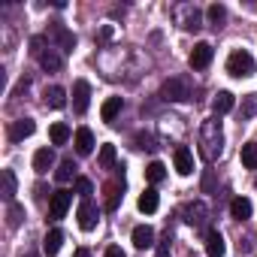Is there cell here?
I'll use <instances>...</instances> for the list:
<instances>
[{
    "mask_svg": "<svg viewBox=\"0 0 257 257\" xmlns=\"http://www.w3.org/2000/svg\"><path fill=\"white\" fill-rule=\"evenodd\" d=\"M221 152H224V131H221V121L215 115V118H206L200 127V155H203V161L212 164L221 158Z\"/></svg>",
    "mask_w": 257,
    "mask_h": 257,
    "instance_id": "1",
    "label": "cell"
},
{
    "mask_svg": "<svg viewBox=\"0 0 257 257\" xmlns=\"http://www.w3.org/2000/svg\"><path fill=\"white\" fill-rule=\"evenodd\" d=\"M161 97H164L167 103H185V100H191V82H188V76H173V79H167V82L161 85Z\"/></svg>",
    "mask_w": 257,
    "mask_h": 257,
    "instance_id": "2",
    "label": "cell"
},
{
    "mask_svg": "<svg viewBox=\"0 0 257 257\" xmlns=\"http://www.w3.org/2000/svg\"><path fill=\"white\" fill-rule=\"evenodd\" d=\"M254 58L245 52V49H236V52H230V58H227V73L230 76H236V79H245V76H254Z\"/></svg>",
    "mask_w": 257,
    "mask_h": 257,
    "instance_id": "3",
    "label": "cell"
},
{
    "mask_svg": "<svg viewBox=\"0 0 257 257\" xmlns=\"http://www.w3.org/2000/svg\"><path fill=\"white\" fill-rule=\"evenodd\" d=\"M173 19H176V25L185 28V31H200V28H203V13H200L194 4H179V7L173 10Z\"/></svg>",
    "mask_w": 257,
    "mask_h": 257,
    "instance_id": "4",
    "label": "cell"
},
{
    "mask_svg": "<svg viewBox=\"0 0 257 257\" xmlns=\"http://www.w3.org/2000/svg\"><path fill=\"white\" fill-rule=\"evenodd\" d=\"M76 221H79V227H82L85 233H91V230L97 227V221H100V209H97L91 200H82L79 209H76Z\"/></svg>",
    "mask_w": 257,
    "mask_h": 257,
    "instance_id": "5",
    "label": "cell"
},
{
    "mask_svg": "<svg viewBox=\"0 0 257 257\" xmlns=\"http://www.w3.org/2000/svg\"><path fill=\"white\" fill-rule=\"evenodd\" d=\"M70 203H73V191H64V188L55 191L52 200H49V218H52V221H61V218L67 215Z\"/></svg>",
    "mask_w": 257,
    "mask_h": 257,
    "instance_id": "6",
    "label": "cell"
},
{
    "mask_svg": "<svg viewBox=\"0 0 257 257\" xmlns=\"http://www.w3.org/2000/svg\"><path fill=\"white\" fill-rule=\"evenodd\" d=\"M212 55H215V49H212L209 43H197V46L191 49V58H188V64H191L194 70H206V67L212 64Z\"/></svg>",
    "mask_w": 257,
    "mask_h": 257,
    "instance_id": "7",
    "label": "cell"
},
{
    "mask_svg": "<svg viewBox=\"0 0 257 257\" xmlns=\"http://www.w3.org/2000/svg\"><path fill=\"white\" fill-rule=\"evenodd\" d=\"M88 103H91V85H88L85 79H79V82L73 85V109H76L79 115H85V112H88Z\"/></svg>",
    "mask_w": 257,
    "mask_h": 257,
    "instance_id": "8",
    "label": "cell"
},
{
    "mask_svg": "<svg viewBox=\"0 0 257 257\" xmlns=\"http://www.w3.org/2000/svg\"><path fill=\"white\" fill-rule=\"evenodd\" d=\"M49 40H55V43L61 46V52H67V55L76 49V37H73L64 25H52V28H49Z\"/></svg>",
    "mask_w": 257,
    "mask_h": 257,
    "instance_id": "9",
    "label": "cell"
},
{
    "mask_svg": "<svg viewBox=\"0 0 257 257\" xmlns=\"http://www.w3.org/2000/svg\"><path fill=\"white\" fill-rule=\"evenodd\" d=\"M173 164H176V173H179V176H191V173H194V155H191V149L179 146V149L173 152Z\"/></svg>",
    "mask_w": 257,
    "mask_h": 257,
    "instance_id": "10",
    "label": "cell"
},
{
    "mask_svg": "<svg viewBox=\"0 0 257 257\" xmlns=\"http://www.w3.org/2000/svg\"><path fill=\"white\" fill-rule=\"evenodd\" d=\"M34 131H37L34 118H19V121H13V127H10V140H13V143H22V140L34 137Z\"/></svg>",
    "mask_w": 257,
    "mask_h": 257,
    "instance_id": "11",
    "label": "cell"
},
{
    "mask_svg": "<svg viewBox=\"0 0 257 257\" xmlns=\"http://www.w3.org/2000/svg\"><path fill=\"white\" fill-rule=\"evenodd\" d=\"M185 221L188 224H194V227H206V221H209V209H206V203H191L188 209H185Z\"/></svg>",
    "mask_w": 257,
    "mask_h": 257,
    "instance_id": "12",
    "label": "cell"
},
{
    "mask_svg": "<svg viewBox=\"0 0 257 257\" xmlns=\"http://www.w3.org/2000/svg\"><path fill=\"white\" fill-rule=\"evenodd\" d=\"M206 254L209 257H224L227 254V242L218 230H206Z\"/></svg>",
    "mask_w": 257,
    "mask_h": 257,
    "instance_id": "13",
    "label": "cell"
},
{
    "mask_svg": "<svg viewBox=\"0 0 257 257\" xmlns=\"http://www.w3.org/2000/svg\"><path fill=\"white\" fill-rule=\"evenodd\" d=\"M121 194H124V179H115V182L106 185V212H115L118 209Z\"/></svg>",
    "mask_w": 257,
    "mask_h": 257,
    "instance_id": "14",
    "label": "cell"
},
{
    "mask_svg": "<svg viewBox=\"0 0 257 257\" xmlns=\"http://www.w3.org/2000/svg\"><path fill=\"white\" fill-rule=\"evenodd\" d=\"M251 212H254V206H251L248 197H233V200H230V215H233L236 221H248Z\"/></svg>",
    "mask_w": 257,
    "mask_h": 257,
    "instance_id": "15",
    "label": "cell"
},
{
    "mask_svg": "<svg viewBox=\"0 0 257 257\" xmlns=\"http://www.w3.org/2000/svg\"><path fill=\"white\" fill-rule=\"evenodd\" d=\"M134 245L140 248V251H146V248H152L155 245V230L149 227V224H140V227H134Z\"/></svg>",
    "mask_w": 257,
    "mask_h": 257,
    "instance_id": "16",
    "label": "cell"
},
{
    "mask_svg": "<svg viewBox=\"0 0 257 257\" xmlns=\"http://www.w3.org/2000/svg\"><path fill=\"white\" fill-rule=\"evenodd\" d=\"M37 61H40V67H43V70H49V73H61V70H64V58H61L55 49H46Z\"/></svg>",
    "mask_w": 257,
    "mask_h": 257,
    "instance_id": "17",
    "label": "cell"
},
{
    "mask_svg": "<svg viewBox=\"0 0 257 257\" xmlns=\"http://www.w3.org/2000/svg\"><path fill=\"white\" fill-rule=\"evenodd\" d=\"M76 152H79L82 158L94 152V134L88 131V127H79V131H76Z\"/></svg>",
    "mask_w": 257,
    "mask_h": 257,
    "instance_id": "18",
    "label": "cell"
},
{
    "mask_svg": "<svg viewBox=\"0 0 257 257\" xmlns=\"http://www.w3.org/2000/svg\"><path fill=\"white\" fill-rule=\"evenodd\" d=\"M121 109H124V100H121V97H109V100L103 103V109H100V118H103L106 124H112Z\"/></svg>",
    "mask_w": 257,
    "mask_h": 257,
    "instance_id": "19",
    "label": "cell"
},
{
    "mask_svg": "<svg viewBox=\"0 0 257 257\" xmlns=\"http://www.w3.org/2000/svg\"><path fill=\"white\" fill-rule=\"evenodd\" d=\"M52 167H55V152H52V149H40V152L34 155V170L43 176V173H49Z\"/></svg>",
    "mask_w": 257,
    "mask_h": 257,
    "instance_id": "20",
    "label": "cell"
},
{
    "mask_svg": "<svg viewBox=\"0 0 257 257\" xmlns=\"http://www.w3.org/2000/svg\"><path fill=\"white\" fill-rule=\"evenodd\" d=\"M61 245H64V233L55 227V230H49L46 233V239H43V251L49 254V257H55L58 251H61Z\"/></svg>",
    "mask_w": 257,
    "mask_h": 257,
    "instance_id": "21",
    "label": "cell"
},
{
    "mask_svg": "<svg viewBox=\"0 0 257 257\" xmlns=\"http://www.w3.org/2000/svg\"><path fill=\"white\" fill-rule=\"evenodd\" d=\"M46 106H52V109H64V106H67V91H64L61 85L46 88Z\"/></svg>",
    "mask_w": 257,
    "mask_h": 257,
    "instance_id": "22",
    "label": "cell"
},
{
    "mask_svg": "<svg viewBox=\"0 0 257 257\" xmlns=\"http://www.w3.org/2000/svg\"><path fill=\"white\" fill-rule=\"evenodd\" d=\"M233 106H236V97H233L230 91H218V97L212 100V109H215V115H227Z\"/></svg>",
    "mask_w": 257,
    "mask_h": 257,
    "instance_id": "23",
    "label": "cell"
},
{
    "mask_svg": "<svg viewBox=\"0 0 257 257\" xmlns=\"http://www.w3.org/2000/svg\"><path fill=\"white\" fill-rule=\"evenodd\" d=\"M140 212H146V215H152V212H158V206H161V197H158V191L155 188H149L146 194H140Z\"/></svg>",
    "mask_w": 257,
    "mask_h": 257,
    "instance_id": "24",
    "label": "cell"
},
{
    "mask_svg": "<svg viewBox=\"0 0 257 257\" xmlns=\"http://www.w3.org/2000/svg\"><path fill=\"white\" fill-rule=\"evenodd\" d=\"M0 182H4V200L16 203V173L13 170H0Z\"/></svg>",
    "mask_w": 257,
    "mask_h": 257,
    "instance_id": "25",
    "label": "cell"
},
{
    "mask_svg": "<svg viewBox=\"0 0 257 257\" xmlns=\"http://www.w3.org/2000/svg\"><path fill=\"white\" fill-rule=\"evenodd\" d=\"M257 115V94H245L239 106V121H251Z\"/></svg>",
    "mask_w": 257,
    "mask_h": 257,
    "instance_id": "26",
    "label": "cell"
},
{
    "mask_svg": "<svg viewBox=\"0 0 257 257\" xmlns=\"http://www.w3.org/2000/svg\"><path fill=\"white\" fill-rule=\"evenodd\" d=\"M206 19H209V25L218 31V28H224V22H227V10H224L221 4H212V7L206 10Z\"/></svg>",
    "mask_w": 257,
    "mask_h": 257,
    "instance_id": "27",
    "label": "cell"
},
{
    "mask_svg": "<svg viewBox=\"0 0 257 257\" xmlns=\"http://www.w3.org/2000/svg\"><path fill=\"white\" fill-rule=\"evenodd\" d=\"M49 137H52L55 146H67V140H70V127H67L64 121H58V124L49 127Z\"/></svg>",
    "mask_w": 257,
    "mask_h": 257,
    "instance_id": "28",
    "label": "cell"
},
{
    "mask_svg": "<svg viewBox=\"0 0 257 257\" xmlns=\"http://www.w3.org/2000/svg\"><path fill=\"white\" fill-rule=\"evenodd\" d=\"M146 179H149L152 185H161V182L167 179V167H164L161 161H152V164L146 167Z\"/></svg>",
    "mask_w": 257,
    "mask_h": 257,
    "instance_id": "29",
    "label": "cell"
},
{
    "mask_svg": "<svg viewBox=\"0 0 257 257\" xmlns=\"http://www.w3.org/2000/svg\"><path fill=\"white\" fill-rule=\"evenodd\" d=\"M242 167L245 170H257V143H245L242 146Z\"/></svg>",
    "mask_w": 257,
    "mask_h": 257,
    "instance_id": "30",
    "label": "cell"
},
{
    "mask_svg": "<svg viewBox=\"0 0 257 257\" xmlns=\"http://www.w3.org/2000/svg\"><path fill=\"white\" fill-rule=\"evenodd\" d=\"M76 170H79V167L73 164V158H67V161H61V167L55 170V179H58V182H70V179L76 176Z\"/></svg>",
    "mask_w": 257,
    "mask_h": 257,
    "instance_id": "31",
    "label": "cell"
},
{
    "mask_svg": "<svg viewBox=\"0 0 257 257\" xmlns=\"http://www.w3.org/2000/svg\"><path fill=\"white\" fill-rule=\"evenodd\" d=\"M7 218H10V227H19V224L25 221V206H22V203H10Z\"/></svg>",
    "mask_w": 257,
    "mask_h": 257,
    "instance_id": "32",
    "label": "cell"
},
{
    "mask_svg": "<svg viewBox=\"0 0 257 257\" xmlns=\"http://www.w3.org/2000/svg\"><path fill=\"white\" fill-rule=\"evenodd\" d=\"M100 167H106V170H112V167H115V146H109V143H106V146L100 149Z\"/></svg>",
    "mask_w": 257,
    "mask_h": 257,
    "instance_id": "33",
    "label": "cell"
},
{
    "mask_svg": "<svg viewBox=\"0 0 257 257\" xmlns=\"http://www.w3.org/2000/svg\"><path fill=\"white\" fill-rule=\"evenodd\" d=\"M137 149H146V152H155L158 146H155V140H152L149 134H137Z\"/></svg>",
    "mask_w": 257,
    "mask_h": 257,
    "instance_id": "34",
    "label": "cell"
},
{
    "mask_svg": "<svg viewBox=\"0 0 257 257\" xmlns=\"http://www.w3.org/2000/svg\"><path fill=\"white\" fill-rule=\"evenodd\" d=\"M94 191L91 179H76V194H82V200H88V194Z\"/></svg>",
    "mask_w": 257,
    "mask_h": 257,
    "instance_id": "35",
    "label": "cell"
},
{
    "mask_svg": "<svg viewBox=\"0 0 257 257\" xmlns=\"http://www.w3.org/2000/svg\"><path fill=\"white\" fill-rule=\"evenodd\" d=\"M43 46H46V37H34V40H31V55H37V58H40V55L46 52Z\"/></svg>",
    "mask_w": 257,
    "mask_h": 257,
    "instance_id": "36",
    "label": "cell"
},
{
    "mask_svg": "<svg viewBox=\"0 0 257 257\" xmlns=\"http://www.w3.org/2000/svg\"><path fill=\"white\" fill-rule=\"evenodd\" d=\"M158 257H170V233H167V239L158 245Z\"/></svg>",
    "mask_w": 257,
    "mask_h": 257,
    "instance_id": "37",
    "label": "cell"
},
{
    "mask_svg": "<svg viewBox=\"0 0 257 257\" xmlns=\"http://www.w3.org/2000/svg\"><path fill=\"white\" fill-rule=\"evenodd\" d=\"M103 257H124V251H121V248H118V245H109V248H106V254H103Z\"/></svg>",
    "mask_w": 257,
    "mask_h": 257,
    "instance_id": "38",
    "label": "cell"
},
{
    "mask_svg": "<svg viewBox=\"0 0 257 257\" xmlns=\"http://www.w3.org/2000/svg\"><path fill=\"white\" fill-rule=\"evenodd\" d=\"M73 257H91V251H88V248H76Z\"/></svg>",
    "mask_w": 257,
    "mask_h": 257,
    "instance_id": "39",
    "label": "cell"
},
{
    "mask_svg": "<svg viewBox=\"0 0 257 257\" xmlns=\"http://www.w3.org/2000/svg\"><path fill=\"white\" fill-rule=\"evenodd\" d=\"M25 257H37V254H25Z\"/></svg>",
    "mask_w": 257,
    "mask_h": 257,
    "instance_id": "40",
    "label": "cell"
}]
</instances>
